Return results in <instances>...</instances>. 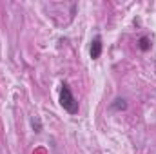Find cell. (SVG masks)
<instances>
[{
	"label": "cell",
	"instance_id": "obj_1",
	"mask_svg": "<svg viewBox=\"0 0 156 154\" xmlns=\"http://www.w3.org/2000/svg\"><path fill=\"white\" fill-rule=\"evenodd\" d=\"M60 105L69 113V114H76L78 113V102L76 98L73 96V93H71V89H69V85H62V91H60Z\"/></svg>",
	"mask_w": 156,
	"mask_h": 154
},
{
	"label": "cell",
	"instance_id": "obj_2",
	"mask_svg": "<svg viewBox=\"0 0 156 154\" xmlns=\"http://www.w3.org/2000/svg\"><path fill=\"white\" fill-rule=\"evenodd\" d=\"M100 54H102V38L94 37L91 42V58L96 60V58H100Z\"/></svg>",
	"mask_w": 156,
	"mask_h": 154
},
{
	"label": "cell",
	"instance_id": "obj_3",
	"mask_svg": "<svg viewBox=\"0 0 156 154\" xmlns=\"http://www.w3.org/2000/svg\"><path fill=\"white\" fill-rule=\"evenodd\" d=\"M125 107H127V102H125L123 98H116V100L109 105V109H111V111H123Z\"/></svg>",
	"mask_w": 156,
	"mask_h": 154
},
{
	"label": "cell",
	"instance_id": "obj_4",
	"mask_svg": "<svg viewBox=\"0 0 156 154\" xmlns=\"http://www.w3.org/2000/svg\"><path fill=\"white\" fill-rule=\"evenodd\" d=\"M138 47H140V51H149L151 49V40L147 37H142L138 40Z\"/></svg>",
	"mask_w": 156,
	"mask_h": 154
},
{
	"label": "cell",
	"instance_id": "obj_5",
	"mask_svg": "<svg viewBox=\"0 0 156 154\" xmlns=\"http://www.w3.org/2000/svg\"><path fill=\"white\" fill-rule=\"evenodd\" d=\"M31 127H33L35 132H42V120H40L38 116H33L31 118Z\"/></svg>",
	"mask_w": 156,
	"mask_h": 154
}]
</instances>
